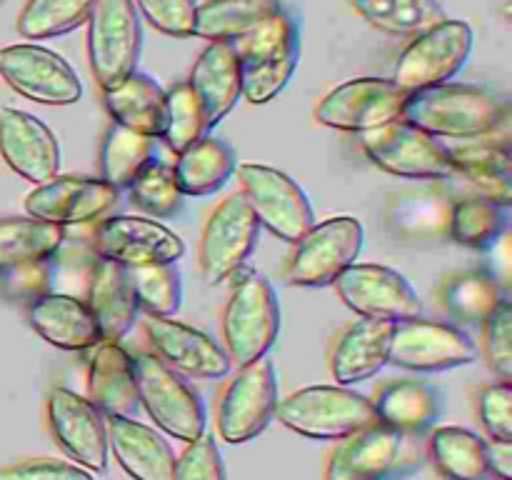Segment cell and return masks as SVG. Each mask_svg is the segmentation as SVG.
<instances>
[{
  "label": "cell",
  "mask_w": 512,
  "mask_h": 480,
  "mask_svg": "<svg viewBox=\"0 0 512 480\" xmlns=\"http://www.w3.org/2000/svg\"><path fill=\"white\" fill-rule=\"evenodd\" d=\"M400 120L433 138L478 140L498 133L508 120V110L488 90L443 83L408 95Z\"/></svg>",
  "instance_id": "6da1fadb"
},
{
  "label": "cell",
  "mask_w": 512,
  "mask_h": 480,
  "mask_svg": "<svg viewBox=\"0 0 512 480\" xmlns=\"http://www.w3.org/2000/svg\"><path fill=\"white\" fill-rule=\"evenodd\" d=\"M240 65V93L248 103L265 105L283 93L300 60V30L288 10L238 40H230Z\"/></svg>",
  "instance_id": "7a4b0ae2"
},
{
  "label": "cell",
  "mask_w": 512,
  "mask_h": 480,
  "mask_svg": "<svg viewBox=\"0 0 512 480\" xmlns=\"http://www.w3.org/2000/svg\"><path fill=\"white\" fill-rule=\"evenodd\" d=\"M275 418L313 440H343L378 423L373 400L350 385H310L280 400Z\"/></svg>",
  "instance_id": "3957f363"
},
{
  "label": "cell",
  "mask_w": 512,
  "mask_h": 480,
  "mask_svg": "<svg viewBox=\"0 0 512 480\" xmlns=\"http://www.w3.org/2000/svg\"><path fill=\"white\" fill-rule=\"evenodd\" d=\"M423 463L418 433L375 423L340 440L325 468V480H398Z\"/></svg>",
  "instance_id": "277c9868"
},
{
  "label": "cell",
  "mask_w": 512,
  "mask_h": 480,
  "mask_svg": "<svg viewBox=\"0 0 512 480\" xmlns=\"http://www.w3.org/2000/svg\"><path fill=\"white\" fill-rule=\"evenodd\" d=\"M133 373L138 403L160 430L185 443L205 433L208 425L205 403L183 375L175 373L155 353L135 355Z\"/></svg>",
  "instance_id": "5b68a950"
},
{
  "label": "cell",
  "mask_w": 512,
  "mask_h": 480,
  "mask_svg": "<svg viewBox=\"0 0 512 480\" xmlns=\"http://www.w3.org/2000/svg\"><path fill=\"white\" fill-rule=\"evenodd\" d=\"M90 70L103 90L135 73L143 50V25L135 0H95L88 15Z\"/></svg>",
  "instance_id": "8992f818"
},
{
  "label": "cell",
  "mask_w": 512,
  "mask_h": 480,
  "mask_svg": "<svg viewBox=\"0 0 512 480\" xmlns=\"http://www.w3.org/2000/svg\"><path fill=\"white\" fill-rule=\"evenodd\" d=\"M280 333V303L273 285L258 273L235 283L223 313V335L235 365L268 355Z\"/></svg>",
  "instance_id": "52a82bcc"
},
{
  "label": "cell",
  "mask_w": 512,
  "mask_h": 480,
  "mask_svg": "<svg viewBox=\"0 0 512 480\" xmlns=\"http://www.w3.org/2000/svg\"><path fill=\"white\" fill-rule=\"evenodd\" d=\"M473 40V28L465 20L445 18L415 35L413 43L400 53L390 80L408 95L450 83L468 60Z\"/></svg>",
  "instance_id": "ba28073f"
},
{
  "label": "cell",
  "mask_w": 512,
  "mask_h": 480,
  "mask_svg": "<svg viewBox=\"0 0 512 480\" xmlns=\"http://www.w3.org/2000/svg\"><path fill=\"white\" fill-rule=\"evenodd\" d=\"M363 243L365 230L358 218L338 215V218L315 223L295 243V253L288 260L285 278L300 288L333 285L335 278L358 260Z\"/></svg>",
  "instance_id": "9c48e42d"
},
{
  "label": "cell",
  "mask_w": 512,
  "mask_h": 480,
  "mask_svg": "<svg viewBox=\"0 0 512 480\" xmlns=\"http://www.w3.org/2000/svg\"><path fill=\"white\" fill-rule=\"evenodd\" d=\"M278 403V380L268 355L238 365V373L225 385L218 405L215 423L220 438L235 445L258 438L275 418Z\"/></svg>",
  "instance_id": "30bf717a"
},
{
  "label": "cell",
  "mask_w": 512,
  "mask_h": 480,
  "mask_svg": "<svg viewBox=\"0 0 512 480\" xmlns=\"http://www.w3.org/2000/svg\"><path fill=\"white\" fill-rule=\"evenodd\" d=\"M235 170L255 218L270 233L285 243H298L313 228V205L290 175L260 163H245Z\"/></svg>",
  "instance_id": "8fae6325"
},
{
  "label": "cell",
  "mask_w": 512,
  "mask_h": 480,
  "mask_svg": "<svg viewBox=\"0 0 512 480\" xmlns=\"http://www.w3.org/2000/svg\"><path fill=\"white\" fill-rule=\"evenodd\" d=\"M0 75L15 93L40 105H73L83 98V83L73 65L43 45L0 48Z\"/></svg>",
  "instance_id": "7c38bea8"
},
{
  "label": "cell",
  "mask_w": 512,
  "mask_h": 480,
  "mask_svg": "<svg viewBox=\"0 0 512 480\" xmlns=\"http://www.w3.org/2000/svg\"><path fill=\"white\" fill-rule=\"evenodd\" d=\"M258 235L260 223L243 190L228 195L213 210L200 238V270L205 283L220 285L238 275L255 250Z\"/></svg>",
  "instance_id": "4fadbf2b"
},
{
  "label": "cell",
  "mask_w": 512,
  "mask_h": 480,
  "mask_svg": "<svg viewBox=\"0 0 512 480\" xmlns=\"http://www.w3.org/2000/svg\"><path fill=\"white\" fill-rule=\"evenodd\" d=\"M365 155L378 168L400 178L445 180L455 173L445 145L405 120L360 133Z\"/></svg>",
  "instance_id": "5bb4252c"
},
{
  "label": "cell",
  "mask_w": 512,
  "mask_h": 480,
  "mask_svg": "<svg viewBox=\"0 0 512 480\" xmlns=\"http://www.w3.org/2000/svg\"><path fill=\"white\" fill-rule=\"evenodd\" d=\"M408 93L388 78H358L330 90L315 108L325 128L365 133L403 118Z\"/></svg>",
  "instance_id": "9a60e30c"
},
{
  "label": "cell",
  "mask_w": 512,
  "mask_h": 480,
  "mask_svg": "<svg viewBox=\"0 0 512 480\" xmlns=\"http://www.w3.org/2000/svg\"><path fill=\"white\" fill-rule=\"evenodd\" d=\"M478 358V345L460 328L435 320L410 318L393 325L388 363L415 373H440V370L470 365Z\"/></svg>",
  "instance_id": "2e32d148"
},
{
  "label": "cell",
  "mask_w": 512,
  "mask_h": 480,
  "mask_svg": "<svg viewBox=\"0 0 512 480\" xmlns=\"http://www.w3.org/2000/svg\"><path fill=\"white\" fill-rule=\"evenodd\" d=\"M333 285L338 298L360 318L403 323L423 313V303L413 285L398 270L385 265L353 263Z\"/></svg>",
  "instance_id": "e0dca14e"
},
{
  "label": "cell",
  "mask_w": 512,
  "mask_h": 480,
  "mask_svg": "<svg viewBox=\"0 0 512 480\" xmlns=\"http://www.w3.org/2000/svg\"><path fill=\"white\" fill-rule=\"evenodd\" d=\"M93 248L103 260H113L125 268L178 263L185 255V243L178 233L158 220L138 215H108L100 220L93 235Z\"/></svg>",
  "instance_id": "ac0fdd59"
},
{
  "label": "cell",
  "mask_w": 512,
  "mask_h": 480,
  "mask_svg": "<svg viewBox=\"0 0 512 480\" xmlns=\"http://www.w3.org/2000/svg\"><path fill=\"white\" fill-rule=\"evenodd\" d=\"M48 423L55 443L70 460L90 473H105L110 463L105 415L83 395L53 388L48 398Z\"/></svg>",
  "instance_id": "d6986e66"
},
{
  "label": "cell",
  "mask_w": 512,
  "mask_h": 480,
  "mask_svg": "<svg viewBox=\"0 0 512 480\" xmlns=\"http://www.w3.org/2000/svg\"><path fill=\"white\" fill-rule=\"evenodd\" d=\"M118 205V188L100 178L55 175L25 195V210L38 220L68 228L105 218Z\"/></svg>",
  "instance_id": "ffe728a7"
},
{
  "label": "cell",
  "mask_w": 512,
  "mask_h": 480,
  "mask_svg": "<svg viewBox=\"0 0 512 480\" xmlns=\"http://www.w3.org/2000/svg\"><path fill=\"white\" fill-rule=\"evenodd\" d=\"M143 330L153 353L180 375L200 380L225 378L233 368L230 355L203 330L173 318L145 315Z\"/></svg>",
  "instance_id": "44dd1931"
},
{
  "label": "cell",
  "mask_w": 512,
  "mask_h": 480,
  "mask_svg": "<svg viewBox=\"0 0 512 480\" xmlns=\"http://www.w3.org/2000/svg\"><path fill=\"white\" fill-rule=\"evenodd\" d=\"M0 155L23 180L40 185L60 170V145L53 130L18 108L0 110Z\"/></svg>",
  "instance_id": "7402d4cb"
},
{
  "label": "cell",
  "mask_w": 512,
  "mask_h": 480,
  "mask_svg": "<svg viewBox=\"0 0 512 480\" xmlns=\"http://www.w3.org/2000/svg\"><path fill=\"white\" fill-rule=\"evenodd\" d=\"M105 425H108V448L130 478L173 480L178 458L163 435L128 415H110L105 418Z\"/></svg>",
  "instance_id": "603a6c76"
},
{
  "label": "cell",
  "mask_w": 512,
  "mask_h": 480,
  "mask_svg": "<svg viewBox=\"0 0 512 480\" xmlns=\"http://www.w3.org/2000/svg\"><path fill=\"white\" fill-rule=\"evenodd\" d=\"M200 110L205 128H215L235 103L240 100V65L230 40H215L195 60L188 80Z\"/></svg>",
  "instance_id": "cb8c5ba5"
},
{
  "label": "cell",
  "mask_w": 512,
  "mask_h": 480,
  "mask_svg": "<svg viewBox=\"0 0 512 480\" xmlns=\"http://www.w3.org/2000/svg\"><path fill=\"white\" fill-rule=\"evenodd\" d=\"M30 325L45 343L60 350H88L100 343V330L88 303L65 293H45L30 300Z\"/></svg>",
  "instance_id": "d4e9b609"
},
{
  "label": "cell",
  "mask_w": 512,
  "mask_h": 480,
  "mask_svg": "<svg viewBox=\"0 0 512 480\" xmlns=\"http://www.w3.org/2000/svg\"><path fill=\"white\" fill-rule=\"evenodd\" d=\"M393 325L388 320L360 318L343 330L330 358V370L338 385L363 383L388 365Z\"/></svg>",
  "instance_id": "484cf974"
},
{
  "label": "cell",
  "mask_w": 512,
  "mask_h": 480,
  "mask_svg": "<svg viewBox=\"0 0 512 480\" xmlns=\"http://www.w3.org/2000/svg\"><path fill=\"white\" fill-rule=\"evenodd\" d=\"M88 308L100 330V343H120L138 318V298L125 265L100 258L90 280Z\"/></svg>",
  "instance_id": "4316f807"
},
{
  "label": "cell",
  "mask_w": 512,
  "mask_h": 480,
  "mask_svg": "<svg viewBox=\"0 0 512 480\" xmlns=\"http://www.w3.org/2000/svg\"><path fill=\"white\" fill-rule=\"evenodd\" d=\"M373 408L378 423L423 435L443 413V393L425 380H393L378 390Z\"/></svg>",
  "instance_id": "83f0119b"
},
{
  "label": "cell",
  "mask_w": 512,
  "mask_h": 480,
  "mask_svg": "<svg viewBox=\"0 0 512 480\" xmlns=\"http://www.w3.org/2000/svg\"><path fill=\"white\" fill-rule=\"evenodd\" d=\"M90 403L110 418V415H128L133 418L138 410V390H135L133 358L120 343H98L88 375Z\"/></svg>",
  "instance_id": "f1b7e54d"
},
{
  "label": "cell",
  "mask_w": 512,
  "mask_h": 480,
  "mask_svg": "<svg viewBox=\"0 0 512 480\" xmlns=\"http://www.w3.org/2000/svg\"><path fill=\"white\" fill-rule=\"evenodd\" d=\"M113 123L133 133L160 138L165 128V90L145 73H130L115 88L103 90Z\"/></svg>",
  "instance_id": "f546056e"
},
{
  "label": "cell",
  "mask_w": 512,
  "mask_h": 480,
  "mask_svg": "<svg viewBox=\"0 0 512 480\" xmlns=\"http://www.w3.org/2000/svg\"><path fill=\"white\" fill-rule=\"evenodd\" d=\"M238 160L230 145L223 140L203 135L190 148L178 153L173 165L175 183L183 195H210L218 193L233 178Z\"/></svg>",
  "instance_id": "4dcf8cb0"
},
{
  "label": "cell",
  "mask_w": 512,
  "mask_h": 480,
  "mask_svg": "<svg viewBox=\"0 0 512 480\" xmlns=\"http://www.w3.org/2000/svg\"><path fill=\"white\" fill-rule=\"evenodd\" d=\"M455 173H463L483 198L498 205L512 203V160L505 145L475 143L448 148Z\"/></svg>",
  "instance_id": "1f68e13d"
},
{
  "label": "cell",
  "mask_w": 512,
  "mask_h": 480,
  "mask_svg": "<svg viewBox=\"0 0 512 480\" xmlns=\"http://www.w3.org/2000/svg\"><path fill=\"white\" fill-rule=\"evenodd\" d=\"M280 0H205L195 13V38L238 40L278 15Z\"/></svg>",
  "instance_id": "d6a6232c"
},
{
  "label": "cell",
  "mask_w": 512,
  "mask_h": 480,
  "mask_svg": "<svg viewBox=\"0 0 512 480\" xmlns=\"http://www.w3.org/2000/svg\"><path fill=\"white\" fill-rule=\"evenodd\" d=\"M430 458L445 480H493L485 460V440L468 428H435L430 433Z\"/></svg>",
  "instance_id": "836d02e7"
},
{
  "label": "cell",
  "mask_w": 512,
  "mask_h": 480,
  "mask_svg": "<svg viewBox=\"0 0 512 480\" xmlns=\"http://www.w3.org/2000/svg\"><path fill=\"white\" fill-rule=\"evenodd\" d=\"M63 240L65 228L33 218V215L0 220V270L30 263V260L53 258Z\"/></svg>",
  "instance_id": "e575fe53"
},
{
  "label": "cell",
  "mask_w": 512,
  "mask_h": 480,
  "mask_svg": "<svg viewBox=\"0 0 512 480\" xmlns=\"http://www.w3.org/2000/svg\"><path fill=\"white\" fill-rule=\"evenodd\" d=\"M153 155L155 138L110 123L100 143V180L118 190L128 188L135 175L153 160Z\"/></svg>",
  "instance_id": "d590c367"
},
{
  "label": "cell",
  "mask_w": 512,
  "mask_h": 480,
  "mask_svg": "<svg viewBox=\"0 0 512 480\" xmlns=\"http://www.w3.org/2000/svg\"><path fill=\"white\" fill-rule=\"evenodd\" d=\"M353 8L373 28L410 38L448 18L438 0H353Z\"/></svg>",
  "instance_id": "8d00e7d4"
},
{
  "label": "cell",
  "mask_w": 512,
  "mask_h": 480,
  "mask_svg": "<svg viewBox=\"0 0 512 480\" xmlns=\"http://www.w3.org/2000/svg\"><path fill=\"white\" fill-rule=\"evenodd\" d=\"M95 0H28L18 15V33L25 40L58 38L88 20Z\"/></svg>",
  "instance_id": "74e56055"
},
{
  "label": "cell",
  "mask_w": 512,
  "mask_h": 480,
  "mask_svg": "<svg viewBox=\"0 0 512 480\" xmlns=\"http://www.w3.org/2000/svg\"><path fill=\"white\" fill-rule=\"evenodd\" d=\"M443 300L453 318L463 320V323H485L488 315L505 298L493 275L470 270V273H460L448 280Z\"/></svg>",
  "instance_id": "f35d334b"
},
{
  "label": "cell",
  "mask_w": 512,
  "mask_h": 480,
  "mask_svg": "<svg viewBox=\"0 0 512 480\" xmlns=\"http://www.w3.org/2000/svg\"><path fill=\"white\" fill-rule=\"evenodd\" d=\"M128 275L135 298H138V308L160 318H173L178 313L183 303V280H180L178 265H138V268H128Z\"/></svg>",
  "instance_id": "ab89813d"
},
{
  "label": "cell",
  "mask_w": 512,
  "mask_h": 480,
  "mask_svg": "<svg viewBox=\"0 0 512 480\" xmlns=\"http://www.w3.org/2000/svg\"><path fill=\"white\" fill-rule=\"evenodd\" d=\"M505 213L503 205L488 198H463L453 205L450 215V235L465 248H488L503 235Z\"/></svg>",
  "instance_id": "60d3db41"
},
{
  "label": "cell",
  "mask_w": 512,
  "mask_h": 480,
  "mask_svg": "<svg viewBox=\"0 0 512 480\" xmlns=\"http://www.w3.org/2000/svg\"><path fill=\"white\" fill-rule=\"evenodd\" d=\"M130 200L153 218H173L183 210V198L178 183H175L173 168L160 160H150L143 170L133 178Z\"/></svg>",
  "instance_id": "b9f144b4"
},
{
  "label": "cell",
  "mask_w": 512,
  "mask_h": 480,
  "mask_svg": "<svg viewBox=\"0 0 512 480\" xmlns=\"http://www.w3.org/2000/svg\"><path fill=\"white\" fill-rule=\"evenodd\" d=\"M205 133H208V128H205L203 110H200L188 80L173 85L165 93V128L160 138L178 155L185 148H190L195 140L203 138Z\"/></svg>",
  "instance_id": "7bdbcfd3"
},
{
  "label": "cell",
  "mask_w": 512,
  "mask_h": 480,
  "mask_svg": "<svg viewBox=\"0 0 512 480\" xmlns=\"http://www.w3.org/2000/svg\"><path fill=\"white\" fill-rule=\"evenodd\" d=\"M135 8L160 33L173 38H193L195 13H198L195 0H135Z\"/></svg>",
  "instance_id": "ee69618b"
},
{
  "label": "cell",
  "mask_w": 512,
  "mask_h": 480,
  "mask_svg": "<svg viewBox=\"0 0 512 480\" xmlns=\"http://www.w3.org/2000/svg\"><path fill=\"white\" fill-rule=\"evenodd\" d=\"M173 480H228L223 455L213 435L203 433L190 440L188 448L175 460Z\"/></svg>",
  "instance_id": "f6af8a7d"
},
{
  "label": "cell",
  "mask_w": 512,
  "mask_h": 480,
  "mask_svg": "<svg viewBox=\"0 0 512 480\" xmlns=\"http://www.w3.org/2000/svg\"><path fill=\"white\" fill-rule=\"evenodd\" d=\"M485 358L503 383L512 378V308L508 300L498 305L485 320Z\"/></svg>",
  "instance_id": "bcb514c9"
},
{
  "label": "cell",
  "mask_w": 512,
  "mask_h": 480,
  "mask_svg": "<svg viewBox=\"0 0 512 480\" xmlns=\"http://www.w3.org/2000/svg\"><path fill=\"white\" fill-rule=\"evenodd\" d=\"M512 390L510 383H490L478 393V415L493 440L512 443Z\"/></svg>",
  "instance_id": "7dc6e473"
},
{
  "label": "cell",
  "mask_w": 512,
  "mask_h": 480,
  "mask_svg": "<svg viewBox=\"0 0 512 480\" xmlns=\"http://www.w3.org/2000/svg\"><path fill=\"white\" fill-rule=\"evenodd\" d=\"M53 270L48 260H30V263L13 265L0 270V288L13 300H35L50 290Z\"/></svg>",
  "instance_id": "c3c4849f"
},
{
  "label": "cell",
  "mask_w": 512,
  "mask_h": 480,
  "mask_svg": "<svg viewBox=\"0 0 512 480\" xmlns=\"http://www.w3.org/2000/svg\"><path fill=\"white\" fill-rule=\"evenodd\" d=\"M0 480H93V473L68 460L35 458L0 468Z\"/></svg>",
  "instance_id": "681fc988"
},
{
  "label": "cell",
  "mask_w": 512,
  "mask_h": 480,
  "mask_svg": "<svg viewBox=\"0 0 512 480\" xmlns=\"http://www.w3.org/2000/svg\"><path fill=\"white\" fill-rule=\"evenodd\" d=\"M485 460H488L490 478L512 480V443L508 440L485 443Z\"/></svg>",
  "instance_id": "f907efd6"
},
{
  "label": "cell",
  "mask_w": 512,
  "mask_h": 480,
  "mask_svg": "<svg viewBox=\"0 0 512 480\" xmlns=\"http://www.w3.org/2000/svg\"><path fill=\"white\" fill-rule=\"evenodd\" d=\"M0 3H3V0H0Z\"/></svg>",
  "instance_id": "816d5d0a"
}]
</instances>
